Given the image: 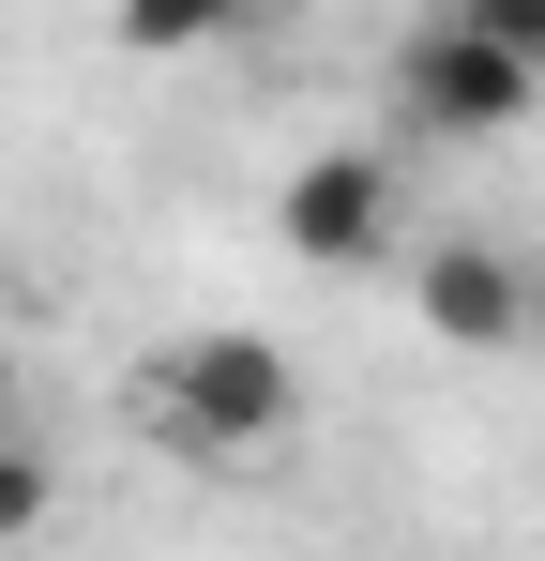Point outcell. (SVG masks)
Segmentation results:
<instances>
[{"instance_id": "7a4b0ae2", "label": "cell", "mask_w": 545, "mask_h": 561, "mask_svg": "<svg viewBox=\"0 0 545 561\" xmlns=\"http://www.w3.org/2000/svg\"><path fill=\"white\" fill-rule=\"evenodd\" d=\"M531 106H545V77H531V61H500L485 31H454V15H425V31L394 46V122H409V137H440V152L515 137Z\"/></svg>"}, {"instance_id": "3957f363", "label": "cell", "mask_w": 545, "mask_h": 561, "mask_svg": "<svg viewBox=\"0 0 545 561\" xmlns=\"http://www.w3.org/2000/svg\"><path fill=\"white\" fill-rule=\"evenodd\" d=\"M394 228H409L394 152H303L288 197H272V243H288L303 274H379V259H394Z\"/></svg>"}, {"instance_id": "6da1fadb", "label": "cell", "mask_w": 545, "mask_h": 561, "mask_svg": "<svg viewBox=\"0 0 545 561\" xmlns=\"http://www.w3.org/2000/svg\"><path fill=\"white\" fill-rule=\"evenodd\" d=\"M121 425L152 440V456L182 470H243L272 456L288 425H303V379H288V350H258V334H167V350H137V379H121Z\"/></svg>"}, {"instance_id": "5b68a950", "label": "cell", "mask_w": 545, "mask_h": 561, "mask_svg": "<svg viewBox=\"0 0 545 561\" xmlns=\"http://www.w3.org/2000/svg\"><path fill=\"white\" fill-rule=\"evenodd\" d=\"M243 15H272V0H106V31H121L137 61H197V46H228Z\"/></svg>"}, {"instance_id": "52a82bcc", "label": "cell", "mask_w": 545, "mask_h": 561, "mask_svg": "<svg viewBox=\"0 0 545 561\" xmlns=\"http://www.w3.org/2000/svg\"><path fill=\"white\" fill-rule=\"evenodd\" d=\"M454 31H485V46H500V61H531L545 77V0H440Z\"/></svg>"}, {"instance_id": "9c48e42d", "label": "cell", "mask_w": 545, "mask_h": 561, "mask_svg": "<svg viewBox=\"0 0 545 561\" xmlns=\"http://www.w3.org/2000/svg\"><path fill=\"white\" fill-rule=\"evenodd\" d=\"M0 425H15V350H0Z\"/></svg>"}, {"instance_id": "277c9868", "label": "cell", "mask_w": 545, "mask_h": 561, "mask_svg": "<svg viewBox=\"0 0 545 561\" xmlns=\"http://www.w3.org/2000/svg\"><path fill=\"white\" fill-rule=\"evenodd\" d=\"M409 319L440 334V350H531V259L500 243V228H454L409 259Z\"/></svg>"}, {"instance_id": "8992f818", "label": "cell", "mask_w": 545, "mask_h": 561, "mask_svg": "<svg viewBox=\"0 0 545 561\" xmlns=\"http://www.w3.org/2000/svg\"><path fill=\"white\" fill-rule=\"evenodd\" d=\"M46 501H61L46 440H31V425H0V547H31V531H46Z\"/></svg>"}, {"instance_id": "ba28073f", "label": "cell", "mask_w": 545, "mask_h": 561, "mask_svg": "<svg viewBox=\"0 0 545 561\" xmlns=\"http://www.w3.org/2000/svg\"><path fill=\"white\" fill-rule=\"evenodd\" d=\"M531 350H545V259H531Z\"/></svg>"}]
</instances>
